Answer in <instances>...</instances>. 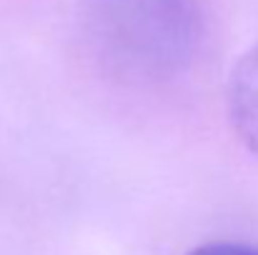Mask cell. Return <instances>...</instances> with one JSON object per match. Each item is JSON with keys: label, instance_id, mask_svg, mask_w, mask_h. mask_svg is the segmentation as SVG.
<instances>
[{"label": "cell", "instance_id": "7a4b0ae2", "mask_svg": "<svg viewBox=\"0 0 258 255\" xmlns=\"http://www.w3.org/2000/svg\"><path fill=\"white\" fill-rule=\"evenodd\" d=\"M228 115L241 143L258 158V45L236 63L231 73Z\"/></svg>", "mask_w": 258, "mask_h": 255}, {"label": "cell", "instance_id": "3957f363", "mask_svg": "<svg viewBox=\"0 0 258 255\" xmlns=\"http://www.w3.org/2000/svg\"><path fill=\"white\" fill-rule=\"evenodd\" d=\"M188 255H258V248L243 243H206Z\"/></svg>", "mask_w": 258, "mask_h": 255}, {"label": "cell", "instance_id": "6da1fadb", "mask_svg": "<svg viewBox=\"0 0 258 255\" xmlns=\"http://www.w3.org/2000/svg\"><path fill=\"white\" fill-rule=\"evenodd\" d=\"M83 43L108 78L156 85L188 68L201 40L198 0H83Z\"/></svg>", "mask_w": 258, "mask_h": 255}]
</instances>
